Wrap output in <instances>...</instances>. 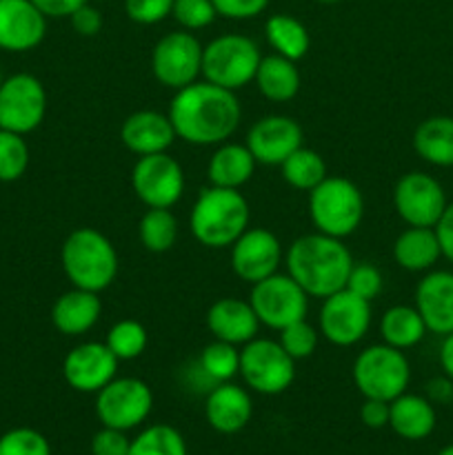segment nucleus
Segmentation results:
<instances>
[{"label":"nucleus","instance_id":"1","mask_svg":"<svg viewBox=\"0 0 453 455\" xmlns=\"http://www.w3.org/2000/svg\"><path fill=\"white\" fill-rule=\"evenodd\" d=\"M169 120L176 138L189 145H222L235 133L242 118L235 92L211 83H191L178 89L169 105Z\"/></svg>","mask_w":453,"mask_h":455},{"label":"nucleus","instance_id":"2","mask_svg":"<svg viewBox=\"0 0 453 455\" xmlns=\"http://www.w3.org/2000/svg\"><path fill=\"white\" fill-rule=\"evenodd\" d=\"M287 274L305 289L309 298H329L346 287L354 258L340 238L327 234H306L287 249Z\"/></svg>","mask_w":453,"mask_h":455},{"label":"nucleus","instance_id":"3","mask_svg":"<svg viewBox=\"0 0 453 455\" xmlns=\"http://www.w3.org/2000/svg\"><path fill=\"white\" fill-rule=\"evenodd\" d=\"M249 203L240 189L207 187L191 209V234L203 247L226 249L249 229Z\"/></svg>","mask_w":453,"mask_h":455},{"label":"nucleus","instance_id":"4","mask_svg":"<svg viewBox=\"0 0 453 455\" xmlns=\"http://www.w3.org/2000/svg\"><path fill=\"white\" fill-rule=\"evenodd\" d=\"M62 271L74 287L105 291L118 275V251L105 234L91 227L74 229L60 249Z\"/></svg>","mask_w":453,"mask_h":455},{"label":"nucleus","instance_id":"5","mask_svg":"<svg viewBox=\"0 0 453 455\" xmlns=\"http://www.w3.org/2000/svg\"><path fill=\"white\" fill-rule=\"evenodd\" d=\"M362 216V191L346 178L327 176L309 191V218L320 234L346 238L358 229Z\"/></svg>","mask_w":453,"mask_h":455},{"label":"nucleus","instance_id":"6","mask_svg":"<svg viewBox=\"0 0 453 455\" xmlns=\"http://www.w3.org/2000/svg\"><path fill=\"white\" fill-rule=\"evenodd\" d=\"M260 60V49L249 36H218L203 49V76L207 83L238 92L256 78Z\"/></svg>","mask_w":453,"mask_h":455},{"label":"nucleus","instance_id":"7","mask_svg":"<svg viewBox=\"0 0 453 455\" xmlns=\"http://www.w3.org/2000/svg\"><path fill=\"white\" fill-rule=\"evenodd\" d=\"M411 367L407 355L389 345H373L364 349L354 363V382L364 398L391 403L407 391Z\"/></svg>","mask_w":453,"mask_h":455},{"label":"nucleus","instance_id":"8","mask_svg":"<svg viewBox=\"0 0 453 455\" xmlns=\"http://www.w3.org/2000/svg\"><path fill=\"white\" fill-rule=\"evenodd\" d=\"M240 376L256 394L278 395L296 380V360L280 342L253 338L240 351Z\"/></svg>","mask_w":453,"mask_h":455},{"label":"nucleus","instance_id":"9","mask_svg":"<svg viewBox=\"0 0 453 455\" xmlns=\"http://www.w3.org/2000/svg\"><path fill=\"white\" fill-rule=\"evenodd\" d=\"M154 409V391L140 378H114L96 394V416L102 427L129 431L140 427Z\"/></svg>","mask_w":453,"mask_h":455},{"label":"nucleus","instance_id":"10","mask_svg":"<svg viewBox=\"0 0 453 455\" xmlns=\"http://www.w3.org/2000/svg\"><path fill=\"white\" fill-rule=\"evenodd\" d=\"M251 287L249 302L265 327L280 331L291 323L306 318L309 296L289 274H274Z\"/></svg>","mask_w":453,"mask_h":455},{"label":"nucleus","instance_id":"11","mask_svg":"<svg viewBox=\"0 0 453 455\" xmlns=\"http://www.w3.org/2000/svg\"><path fill=\"white\" fill-rule=\"evenodd\" d=\"M131 187L149 209H171L185 194V172L167 151L140 156L131 169Z\"/></svg>","mask_w":453,"mask_h":455},{"label":"nucleus","instance_id":"12","mask_svg":"<svg viewBox=\"0 0 453 455\" xmlns=\"http://www.w3.org/2000/svg\"><path fill=\"white\" fill-rule=\"evenodd\" d=\"M203 44L191 31H171L155 43L151 71L163 87L185 89L203 74Z\"/></svg>","mask_w":453,"mask_h":455},{"label":"nucleus","instance_id":"13","mask_svg":"<svg viewBox=\"0 0 453 455\" xmlns=\"http://www.w3.org/2000/svg\"><path fill=\"white\" fill-rule=\"evenodd\" d=\"M47 114V92L31 74H13L0 83V129L27 133L36 132Z\"/></svg>","mask_w":453,"mask_h":455},{"label":"nucleus","instance_id":"14","mask_svg":"<svg viewBox=\"0 0 453 455\" xmlns=\"http://www.w3.org/2000/svg\"><path fill=\"white\" fill-rule=\"evenodd\" d=\"M371 327V302L355 296L349 289H340L324 298L320 309V333L336 347H354L362 340Z\"/></svg>","mask_w":453,"mask_h":455},{"label":"nucleus","instance_id":"15","mask_svg":"<svg viewBox=\"0 0 453 455\" xmlns=\"http://www.w3.org/2000/svg\"><path fill=\"white\" fill-rule=\"evenodd\" d=\"M393 207L409 227H435L447 209V196L429 173L409 172L395 182Z\"/></svg>","mask_w":453,"mask_h":455},{"label":"nucleus","instance_id":"16","mask_svg":"<svg viewBox=\"0 0 453 455\" xmlns=\"http://www.w3.org/2000/svg\"><path fill=\"white\" fill-rule=\"evenodd\" d=\"M231 269L242 283L256 284L269 275L278 274L282 262V247L274 231L247 229L234 244H231Z\"/></svg>","mask_w":453,"mask_h":455},{"label":"nucleus","instance_id":"17","mask_svg":"<svg viewBox=\"0 0 453 455\" xmlns=\"http://www.w3.org/2000/svg\"><path fill=\"white\" fill-rule=\"evenodd\" d=\"M118 363L105 342H83L65 355L62 376L78 394H98L115 378Z\"/></svg>","mask_w":453,"mask_h":455},{"label":"nucleus","instance_id":"18","mask_svg":"<svg viewBox=\"0 0 453 455\" xmlns=\"http://www.w3.org/2000/svg\"><path fill=\"white\" fill-rule=\"evenodd\" d=\"M300 147L302 127L289 116H265L247 133V149L258 164H282Z\"/></svg>","mask_w":453,"mask_h":455},{"label":"nucleus","instance_id":"19","mask_svg":"<svg viewBox=\"0 0 453 455\" xmlns=\"http://www.w3.org/2000/svg\"><path fill=\"white\" fill-rule=\"evenodd\" d=\"M47 34V18L31 0H0V49L31 52Z\"/></svg>","mask_w":453,"mask_h":455},{"label":"nucleus","instance_id":"20","mask_svg":"<svg viewBox=\"0 0 453 455\" xmlns=\"http://www.w3.org/2000/svg\"><path fill=\"white\" fill-rule=\"evenodd\" d=\"M416 309L420 311L426 331L449 336L453 333V274L431 271L416 289Z\"/></svg>","mask_w":453,"mask_h":455},{"label":"nucleus","instance_id":"21","mask_svg":"<svg viewBox=\"0 0 453 455\" xmlns=\"http://www.w3.org/2000/svg\"><path fill=\"white\" fill-rule=\"evenodd\" d=\"M120 140L131 154L151 156L163 154L176 140V132L167 114L142 109L127 116L120 127Z\"/></svg>","mask_w":453,"mask_h":455},{"label":"nucleus","instance_id":"22","mask_svg":"<svg viewBox=\"0 0 453 455\" xmlns=\"http://www.w3.org/2000/svg\"><path fill=\"white\" fill-rule=\"evenodd\" d=\"M204 416H207L209 427L218 434H238L249 425L253 416L251 395L242 387L231 385V382L213 385L207 395V403H204Z\"/></svg>","mask_w":453,"mask_h":455},{"label":"nucleus","instance_id":"23","mask_svg":"<svg viewBox=\"0 0 453 455\" xmlns=\"http://www.w3.org/2000/svg\"><path fill=\"white\" fill-rule=\"evenodd\" d=\"M207 327L216 340L238 347L247 345L258 336L260 320L251 302H244L240 298H220L209 307Z\"/></svg>","mask_w":453,"mask_h":455},{"label":"nucleus","instance_id":"24","mask_svg":"<svg viewBox=\"0 0 453 455\" xmlns=\"http://www.w3.org/2000/svg\"><path fill=\"white\" fill-rule=\"evenodd\" d=\"M102 314V300L96 291L74 287L65 291L52 307V323L62 336H83L96 327Z\"/></svg>","mask_w":453,"mask_h":455},{"label":"nucleus","instance_id":"25","mask_svg":"<svg viewBox=\"0 0 453 455\" xmlns=\"http://www.w3.org/2000/svg\"><path fill=\"white\" fill-rule=\"evenodd\" d=\"M389 427L404 440H425L435 429V409L431 400L404 391L389 403Z\"/></svg>","mask_w":453,"mask_h":455},{"label":"nucleus","instance_id":"26","mask_svg":"<svg viewBox=\"0 0 453 455\" xmlns=\"http://www.w3.org/2000/svg\"><path fill=\"white\" fill-rule=\"evenodd\" d=\"M256 158L247 145L238 142H222L207 164V178L213 187L240 189L247 185L256 172Z\"/></svg>","mask_w":453,"mask_h":455},{"label":"nucleus","instance_id":"27","mask_svg":"<svg viewBox=\"0 0 453 455\" xmlns=\"http://www.w3.org/2000/svg\"><path fill=\"white\" fill-rule=\"evenodd\" d=\"M442 256L433 227H409L393 244V258L402 269L426 271Z\"/></svg>","mask_w":453,"mask_h":455},{"label":"nucleus","instance_id":"28","mask_svg":"<svg viewBox=\"0 0 453 455\" xmlns=\"http://www.w3.org/2000/svg\"><path fill=\"white\" fill-rule=\"evenodd\" d=\"M253 83L258 84V92L266 100L289 102L291 98H296L298 89H300V71L293 60L271 53L260 60Z\"/></svg>","mask_w":453,"mask_h":455},{"label":"nucleus","instance_id":"29","mask_svg":"<svg viewBox=\"0 0 453 455\" xmlns=\"http://www.w3.org/2000/svg\"><path fill=\"white\" fill-rule=\"evenodd\" d=\"M413 149L425 163L435 167H453V118L433 116L417 124Z\"/></svg>","mask_w":453,"mask_h":455},{"label":"nucleus","instance_id":"30","mask_svg":"<svg viewBox=\"0 0 453 455\" xmlns=\"http://www.w3.org/2000/svg\"><path fill=\"white\" fill-rule=\"evenodd\" d=\"M426 324L416 307H391L380 318V338L393 349H411L425 338Z\"/></svg>","mask_w":453,"mask_h":455},{"label":"nucleus","instance_id":"31","mask_svg":"<svg viewBox=\"0 0 453 455\" xmlns=\"http://www.w3.org/2000/svg\"><path fill=\"white\" fill-rule=\"evenodd\" d=\"M266 43L271 44L278 56L289 58V60H302L311 47V38L306 27L298 18L289 13H274L265 22Z\"/></svg>","mask_w":453,"mask_h":455},{"label":"nucleus","instance_id":"32","mask_svg":"<svg viewBox=\"0 0 453 455\" xmlns=\"http://www.w3.org/2000/svg\"><path fill=\"white\" fill-rule=\"evenodd\" d=\"M280 169H282L284 182L298 191L315 189L327 178V163L322 160V156L314 149H306V147L293 151L280 164Z\"/></svg>","mask_w":453,"mask_h":455},{"label":"nucleus","instance_id":"33","mask_svg":"<svg viewBox=\"0 0 453 455\" xmlns=\"http://www.w3.org/2000/svg\"><path fill=\"white\" fill-rule=\"evenodd\" d=\"M138 235L147 251L164 253L176 244L178 220L171 209H147L138 225Z\"/></svg>","mask_w":453,"mask_h":455},{"label":"nucleus","instance_id":"34","mask_svg":"<svg viewBox=\"0 0 453 455\" xmlns=\"http://www.w3.org/2000/svg\"><path fill=\"white\" fill-rule=\"evenodd\" d=\"M198 369L209 382L220 385V382H229L235 373H240V349L229 342L213 340L200 351Z\"/></svg>","mask_w":453,"mask_h":455},{"label":"nucleus","instance_id":"35","mask_svg":"<svg viewBox=\"0 0 453 455\" xmlns=\"http://www.w3.org/2000/svg\"><path fill=\"white\" fill-rule=\"evenodd\" d=\"M127 455H187V443L173 427L154 425L131 440Z\"/></svg>","mask_w":453,"mask_h":455},{"label":"nucleus","instance_id":"36","mask_svg":"<svg viewBox=\"0 0 453 455\" xmlns=\"http://www.w3.org/2000/svg\"><path fill=\"white\" fill-rule=\"evenodd\" d=\"M147 342H149L147 329L138 320L127 318L120 320L109 329L105 345L109 347L111 354L118 360H136L138 355L145 354Z\"/></svg>","mask_w":453,"mask_h":455},{"label":"nucleus","instance_id":"37","mask_svg":"<svg viewBox=\"0 0 453 455\" xmlns=\"http://www.w3.org/2000/svg\"><path fill=\"white\" fill-rule=\"evenodd\" d=\"M29 167V147L25 136L0 129V182H16Z\"/></svg>","mask_w":453,"mask_h":455},{"label":"nucleus","instance_id":"38","mask_svg":"<svg viewBox=\"0 0 453 455\" xmlns=\"http://www.w3.org/2000/svg\"><path fill=\"white\" fill-rule=\"evenodd\" d=\"M0 455H52V447L40 431L18 427L0 435Z\"/></svg>","mask_w":453,"mask_h":455},{"label":"nucleus","instance_id":"39","mask_svg":"<svg viewBox=\"0 0 453 455\" xmlns=\"http://www.w3.org/2000/svg\"><path fill=\"white\" fill-rule=\"evenodd\" d=\"M278 342L298 363V360H306L315 354V347H318V331H315L314 324L306 323V318L298 320V323H291L289 327L280 329Z\"/></svg>","mask_w":453,"mask_h":455},{"label":"nucleus","instance_id":"40","mask_svg":"<svg viewBox=\"0 0 453 455\" xmlns=\"http://www.w3.org/2000/svg\"><path fill=\"white\" fill-rule=\"evenodd\" d=\"M171 16L185 31H198L218 18L211 0H173Z\"/></svg>","mask_w":453,"mask_h":455},{"label":"nucleus","instance_id":"41","mask_svg":"<svg viewBox=\"0 0 453 455\" xmlns=\"http://www.w3.org/2000/svg\"><path fill=\"white\" fill-rule=\"evenodd\" d=\"M382 287H385V280H382L380 269L369 265V262H360V265L351 267V274L345 289H349L351 293L371 302L373 298L380 296Z\"/></svg>","mask_w":453,"mask_h":455},{"label":"nucleus","instance_id":"42","mask_svg":"<svg viewBox=\"0 0 453 455\" xmlns=\"http://www.w3.org/2000/svg\"><path fill=\"white\" fill-rule=\"evenodd\" d=\"M173 0H124L129 20L138 25H155L171 16Z\"/></svg>","mask_w":453,"mask_h":455},{"label":"nucleus","instance_id":"43","mask_svg":"<svg viewBox=\"0 0 453 455\" xmlns=\"http://www.w3.org/2000/svg\"><path fill=\"white\" fill-rule=\"evenodd\" d=\"M218 16L229 20H251L266 9L269 0H211Z\"/></svg>","mask_w":453,"mask_h":455},{"label":"nucleus","instance_id":"44","mask_svg":"<svg viewBox=\"0 0 453 455\" xmlns=\"http://www.w3.org/2000/svg\"><path fill=\"white\" fill-rule=\"evenodd\" d=\"M131 440L124 435V431L102 427L91 438V453L93 455H127Z\"/></svg>","mask_w":453,"mask_h":455},{"label":"nucleus","instance_id":"45","mask_svg":"<svg viewBox=\"0 0 453 455\" xmlns=\"http://www.w3.org/2000/svg\"><path fill=\"white\" fill-rule=\"evenodd\" d=\"M69 20H71V27H74L76 34L84 36V38H91V36H96L98 31L102 29L100 9L93 7V4H89V3H84L83 7L76 9V12L69 16Z\"/></svg>","mask_w":453,"mask_h":455},{"label":"nucleus","instance_id":"46","mask_svg":"<svg viewBox=\"0 0 453 455\" xmlns=\"http://www.w3.org/2000/svg\"><path fill=\"white\" fill-rule=\"evenodd\" d=\"M360 420L369 429H382V427H386L389 425V403L364 398L362 407H360Z\"/></svg>","mask_w":453,"mask_h":455},{"label":"nucleus","instance_id":"47","mask_svg":"<svg viewBox=\"0 0 453 455\" xmlns=\"http://www.w3.org/2000/svg\"><path fill=\"white\" fill-rule=\"evenodd\" d=\"M433 229L435 235H438L442 256L453 265V203L447 204V209H444V213L440 216L438 225H435Z\"/></svg>","mask_w":453,"mask_h":455},{"label":"nucleus","instance_id":"48","mask_svg":"<svg viewBox=\"0 0 453 455\" xmlns=\"http://www.w3.org/2000/svg\"><path fill=\"white\" fill-rule=\"evenodd\" d=\"M44 18H69L87 0H31Z\"/></svg>","mask_w":453,"mask_h":455},{"label":"nucleus","instance_id":"49","mask_svg":"<svg viewBox=\"0 0 453 455\" xmlns=\"http://www.w3.org/2000/svg\"><path fill=\"white\" fill-rule=\"evenodd\" d=\"M426 394L433 403H449L453 398V380L449 378H435L426 385Z\"/></svg>","mask_w":453,"mask_h":455},{"label":"nucleus","instance_id":"50","mask_svg":"<svg viewBox=\"0 0 453 455\" xmlns=\"http://www.w3.org/2000/svg\"><path fill=\"white\" fill-rule=\"evenodd\" d=\"M440 364H442L449 380H453V333L444 336L442 347H440Z\"/></svg>","mask_w":453,"mask_h":455},{"label":"nucleus","instance_id":"51","mask_svg":"<svg viewBox=\"0 0 453 455\" xmlns=\"http://www.w3.org/2000/svg\"><path fill=\"white\" fill-rule=\"evenodd\" d=\"M438 455H453V444H447L444 449H440Z\"/></svg>","mask_w":453,"mask_h":455},{"label":"nucleus","instance_id":"52","mask_svg":"<svg viewBox=\"0 0 453 455\" xmlns=\"http://www.w3.org/2000/svg\"><path fill=\"white\" fill-rule=\"evenodd\" d=\"M318 3H324V4H336V3H342V0H318Z\"/></svg>","mask_w":453,"mask_h":455},{"label":"nucleus","instance_id":"53","mask_svg":"<svg viewBox=\"0 0 453 455\" xmlns=\"http://www.w3.org/2000/svg\"><path fill=\"white\" fill-rule=\"evenodd\" d=\"M98 3H105V0H98Z\"/></svg>","mask_w":453,"mask_h":455},{"label":"nucleus","instance_id":"54","mask_svg":"<svg viewBox=\"0 0 453 455\" xmlns=\"http://www.w3.org/2000/svg\"><path fill=\"white\" fill-rule=\"evenodd\" d=\"M0 83H3V78H0Z\"/></svg>","mask_w":453,"mask_h":455}]
</instances>
